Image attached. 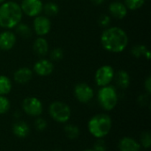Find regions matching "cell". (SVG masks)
I'll return each mask as SVG.
<instances>
[{
	"label": "cell",
	"instance_id": "1",
	"mask_svg": "<svg viewBox=\"0 0 151 151\" xmlns=\"http://www.w3.org/2000/svg\"><path fill=\"white\" fill-rule=\"evenodd\" d=\"M128 35L125 30L119 27H107L101 35L103 48L111 53H119L128 45Z\"/></svg>",
	"mask_w": 151,
	"mask_h": 151
},
{
	"label": "cell",
	"instance_id": "2",
	"mask_svg": "<svg viewBox=\"0 0 151 151\" xmlns=\"http://www.w3.org/2000/svg\"><path fill=\"white\" fill-rule=\"evenodd\" d=\"M23 12L19 4L5 1L0 5V27L6 29L14 28L21 20Z\"/></svg>",
	"mask_w": 151,
	"mask_h": 151
},
{
	"label": "cell",
	"instance_id": "3",
	"mask_svg": "<svg viewBox=\"0 0 151 151\" xmlns=\"http://www.w3.org/2000/svg\"><path fill=\"white\" fill-rule=\"evenodd\" d=\"M112 127L111 118L105 113L94 115L88 122V130L96 139H103L107 136Z\"/></svg>",
	"mask_w": 151,
	"mask_h": 151
},
{
	"label": "cell",
	"instance_id": "4",
	"mask_svg": "<svg viewBox=\"0 0 151 151\" xmlns=\"http://www.w3.org/2000/svg\"><path fill=\"white\" fill-rule=\"evenodd\" d=\"M97 101L99 105L104 111H112L119 102V96L116 88L111 85L102 87L97 93Z\"/></svg>",
	"mask_w": 151,
	"mask_h": 151
},
{
	"label": "cell",
	"instance_id": "5",
	"mask_svg": "<svg viewBox=\"0 0 151 151\" xmlns=\"http://www.w3.org/2000/svg\"><path fill=\"white\" fill-rule=\"evenodd\" d=\"M49 114L50 118L60 124H65L69 121L72 111L70 106L62 102V101H55L52 102L49 106Z\"/></svg>",
	"mask_w": 151,
	"mask_h": 151
},
{
	"label": "cell",
	"instance_id": "6",
	"mask_svg": "<svg viewBox=\"0 0 151 151\" xmlns=\"http://www.w3.org/2000/svg\"><path fill=\"white\" fill-rule=\"evenodd\" d=\"M24 112L30 117H40L43 111V105L40 99L35 96L26 97L21 104Z\"/></svg>",
	"mask_w": 151,
	"mask_h": 151
},
{
	"label": "cell",
	"instance_id": "7",
	"mask_svg": "<svg viewBox=\"0 0 151 151\" xmlns=\"http://www.w3.org/2000/svg\"><path fill=\"white\" fill-rule=\"evenodd\" d=\"M115 72L114 69L108 65L99 67L95 73V81L97 86L104 87L110 85V83L114 79Z\"/></svg>",
	"mask_w": 151,
	"mask_h": 151
},
{
	"label": "cell",
	"instance_id": "8",
	"mask_svg": "<svg viewBox=\"0 0 151 151\" xmlns=\"http://www.w3.org/2000/svg\"><path fill=\"white\" fill-rule=\"evenodd\" d=\"M73 93L75 98L81 104H88L94 98V89L87 83H78Z\"/></svg>",
	"mask_w": 151,
	"mask_h": 151
},
{
	"label": "cell",
	"instance_id": "9",
	"mask_svg": "<svg viewBox=\"0 0 151 151\" xmlns=\"http://www.w3.org/2000/svg\"><path fill=\"white\" fill-rule=\"evenodd\" d=\"M23 13L29 17H36L41 14L43 4L41 0H22L19 4Z\"/></svg>",
	"mask_w": 151,
	"mask_h": 151
},
{
	"label": "cell",
	"instance_id": "10",
	"mask_svg": "<svg viewBox=\"0 0 151 151\" xmlns=\"http://www.w3.org/2000/svg\"><path fill=\"white\" fill-rule=\"evenodd\" d=\"M33 27L37 35L43 36L49 34L51 28V22L50 19L47 16L38 15L35 17L33 22Z\"/></svg>",
	"mask_w": 151,
	"mask_h": 151
},
{
	"label": "cell",
	"instance_id": "11",
	"mask_svg": "<svg viewBox=\"0 0 151 151\" xmlns=\"http://www.w3.org/2000/svg\"><path fill=\"white\" fill-rule=\"evenodd\" d=\"M54 70V65L50 60L42 58L35 62L34 65V72L39 76H49L52 73Z\"/></svg>",
	"mask_w": 151,
	"mask_h": 151
},
{
	"label": "cell",
	"instance_id": "12",
	"mask_svg": "<svg viewBox=\"0 0 151 151\" xmlns=\"http://www.w3.org/2000/svg\"><path fill=\"white\" fill-rule=\"evenodd\" d=\"M16 43V35L11 30L0 33V50L7 51L12 50Z\"/></svg>",
	"mask_w": 151,
	"mask_h": 151
},
{
	"label": "cell",
	"instance_id": "13",
	"mask_svg": "<svg viewBox=\"0 0 151 151\" xmlns=\"http://www.w3.org/2000/svg\"><path fill=\"white\" fill-rule=\"evenodd\" d=\"M142 146L137 140L133 137L125 136L119 142V151H141Z\"/></svg>",
	"mask_w": 151,
	"mask_h": 151
},
{
	"label": "cell",
	"instance_id": "14",
	"mask_svg": "<svg viewBox=\"0 0 151 151\" xmlns=\"http://www.w3.org/2000/svg\"><path fill=\"white\" fill-rule=\"evenodd\" d=\"M12 133L17 138L25 139L30 134V127L26 121L23 120L16 121L12 125Z\"/></svg>",
	"mask_w": 151,
	"mask_h": 151
},
{
	"label": "cell",
	"instance_id": "15",
	"mask_svg": "<svg viewBox=\"0 0 151 151\" xmlns=\"http://www.w3.org/2000/svg\"><path fill=\"white\" fill-rule=\"evenodd\" d=\"M33 77V71L28 67H20L15 71L13 79L19 84H26L31 81Z\"/></svg>",
	"mask_w": 151,
	"mask_h": 151
},
{
	"label": "cell",
	"instance_id": "16",
	"mask_svg": "<svg viewBox=\"0 0 151 151\" xmlns=\"http://www.w3.org/2000/svg\"><path fill=\"white\" fill-rule=\"evenodd\" d=\"M109 12L116 19H124L127 14V8L125 5V4L119 2V1H114L110 4L109 5Z\"/></svg>",
	"mask_w": 151,
	"mask_h": 151
},
{
	"label": "cell",
	"instance_id": "17",
	"mask_svg": "<svg viewBox=\"0 0 151 151\" xmlns=\"http://www.w3.org/2000/svg\"><path fill=\"white\" fill-rule=\"evenodd\" d=\"M33 50L35 51V53L37 56L40 57H44L47 55L48 51H49V44L48 42L45 38L43 37H38L33 44Z\"/></svg>",
	"mask_w": 151,
	"mask_h": 151
},
{
	"label": "cell",
	"instance_id": "18",
	"mask_svg": "<svg viewBox=\"0 0 151 151\" xmlns=\"http://www.w3.org/2000/svg\"><path fill=\"white\" fill-rule=\"evenodd\" d=\"M114 79L118 87H119L121 89H127L130 85V75L124 70L119 71L114 75Z\"/></svg>",
	"mask_w": 151,
	"mask_h": 151
},
{
	"label": "cell",
	"instance_id": "19",
	"mask_svg": "<svg viewBox=\"0 0 151 151\" xmlns=\"http://www.w3.org/2000/svg\"><path fill=\"white\" fill-rule=\"evenodd\" d=\"M64 133L69 140H76L81 134V130L76 125L66 124L64 127Z\"/></svg>",
	"mask_w": 151,
	"mask_h": 151
},
{
	"label": "cell",
	"instance_id": "20",
	"mask_svg": "<svg viewBox=\"0 0 151 151\" xmlns=\"http://www.w3.org/2000/svg\"><path fill=\"white\" fill-rule=\"evenodd\" d=\"M12 88L10 78L5 75H0V96L8 95Z\"/></svg>",
	"mask_w": 151,
	"mask_h": 151
},
{
	"label": "cell",
	"instance_id": "21",
	"mask_svg": "<svg viewBox=\"0 0 151 151\" xmlns=\"http://www.w3.org/2000/svg\"><path fill=\"white\" fill-rule=\"evenodd\" d=\"M42 11L45 13V16L47 17H53L56 16L59 12L58 5L54 2H48L45 4H43Z\"/></svg>",
	"mask_w": 151,
	"mask_h": 151
},
{
	"label": "cell",
	"instance_id": "22",
	"mask_svg": "<svg viewBox=\"0 0 151 151\" xmlns=\"http://www.w3.org/2000/svg\"><path fill=\"white\" fill-rule=\"evenodd\" d=\"M15 31L16 34L22 38H29L32 35V30L30 27L27 24H23L20 22L15 27Z\"/></svg>",
	"mask_w": 151,
	"mask_h": 151
},
{
	"label": "cell",
	"instance_id": "23",
	"mask_svg": "<svg viewBox=\"0 0 151 151\" xmlns=\"http://www.w3.org/2000/svg\"><path fill=\"white\" fill-rule=\"evenodd\" d=\"M148 48L145 46V45H142V44H138V45H135L132 48L131 50V53L132 55L134 57V58H140L142 57H144L146 52L148 51Z\"/></svg>",
	"mask_w": 151,
	"mask_h": 151
},
{
	"label": "cell",
	"instance_id": "24",
	"mask_svg": "<svg viewBox=\"0 0 151 151\" xmlns=\"http://www.w3.org/2000/svg\"><path fill=\"white\" fill-rule=\"evenodd\" d=\"M145 3V0H125V5L127 9L134 11L140 9Z\"/></svg>",
	"mask_w": 151,
	"mask_h": 151
},
{
	"label": "cell",
	"instance_id": "25",
	"mask_svg": "<svg viewBox=\"0 0 151 151\" xmlns=\"http://www.w3.org/2000/svg\"><path fill=\"white\" fill-rule=\"evenodd\" d=\"M140 144L144 149H150L151 147V134L149 131H145L142 134L140 139Z\"/></svg>",
	"mask_w": 151,
	"mask_h": 151
},
{
	"label": "cell",
	"instance_id": "26",
	"mask_svg": "<svg viewBox=\"0 0 151 151\" xmlns=\"http://www.w3.org/2000/svg\"><path fill=\"white\" fill-rule=\"evenodd\" d=\"M11 107L9 99L5 96H0V115L5 114Z\"/></svg>",
	"mask_w": 151,
	"mask_h": 151
},
{
	"label": "cell",
	"instance_id": "27",
	"mask_svg": "<svg viewBox=\"0 0 151 151\" xmlns=\"http://www.w3.org/2000/svg\"><path fill=\"white\" fill-rule=\"evenodd\" d=\"M34 125H35V128L37 131H39V132L44 131V130L47 128V126H48L47 121H46L43 118H41V117H37V118L35 119Z\"/></svg>",
	"mask_w": 151,
	"mask_h": 151
},
{
	"label": "cell",
	"instance_id": "28",
	"mask_svg": "<svg viewBox=\"0 0 151 151\" xmlns=\"http://www.w3.org/2000/svg\"><path fill=\"white\" fill-rule=\"evenodd\" d=\"M50 59L55 60V61L61 60L63 58V57H64L63 50L60 49V48H55V49H53L50 51Z\"/></svg>",
	"mask_w": 151,
	"mask_h": 151
},
{
	"label": "cell",
	"instance_id": "29",
	"mask_svg": "<svg viewBox=\"0 0 151 151\" xmlns=\"http://www.w3.org/2000/svg\"><path fill=\"white\" fill-rule=\"evenodd\" d=\"M95 151H107V145L104 139H97L96 142L93 145V149Z\"/></svg>",
	"mask_w": 151,
	"mask_h": 151
},
{
	"label": "cell",
	"instance_id": "30",
	"mask_svg": "<svg viewBox=\"0 0 151 151\" xmlns=\"http://www.w3.org/2000/svg\"><path fill=\"white\" fill-rule=\"evenodd\" d=\"M98 23H99V26L102 27H104V28H107L111 23V18L110 16L108 15H101L99 19H98Z\"/></svg>",
	"mask_w": 151,
	"mask_h": 151
},
{
	"label": "cell",
	"instance_id": "31",
	"mask_svg": "<svg viewBox=\"0 0 151 151\" xmlns=\"http://www.w3.org/2000/svg\"><path fill=\"white\" fill-rule=\"evenodd\" d=\"M138 103L141 105H146L150 103V95L145 94V95H141L138 98Z\"/></svg>",
	"mask_w": 151,
	"mask_h": 151
},
{
	"label": "cell",
	"instance_id": "32",
	"mask_svg": "<svg viewBox=\"0 0 151 151\" xmlns=\"http://www.w3.org/2000/svg\"><path fill=\"white\" fill-rule=\"evenodd\" d=\"M144 88H145V90L147 92V94L150 95L151 93V77L149 76L146 81H144Z\"/></svg>",
	"mask_w": 151,
	"mask_h": 151
},
{
	"label": "cell",
	"instance_id": "33",
	"mask_svg": "<svg viewBox=\"0 0 151 151\" xmlns=\"http://www.w3.org/2000/svg\"><path fill=\"white\" fill-rule=\"evenodd\" d=\"M104 1H105V0H91V2H92L94 4H96V5H100V4H104Z\"/></svg>",
	"mask_w": 151,
	"mask_h": 151
},
{
	"label": "cell",
	"instance_id": "34",
	"mask_svg": "<svg viewBox=\"0 0 151 151\" xmlns=\"http://www.w3.org/2000/svg\"><path fill=\"white\" fill-rule=\"evenodd\" d=\"M4 2H5V0H0V4H3Z\"/></svg>",
	"mask_w": 151,
	"mask_h": 151
},
{
	"label": "cell",
	"instance_id": "35",
	"mask_svg": "<svg viewBox=\"0 0 151 151\" xmlns=\"http://www.w3.org/2000/svg\"><path fill=\"white\" fill-rule=\"evenodd\" d=\"M83 151H95V150L91 149V150H83Z\"/></svg>",
	"mask_w": 151,
	"mask_h": 151
},
{
	"label": "cell",
	"instance_id": "36",
	"mask_svg": "<svg viewBox=\"0 0 151 151\" xmlns=\"http://www.w3.org/2000/svg\"><path fill=\"white\" fill-rule=\"evenodd\" d=\"M42 151H50V150H42Z\"/></svg>",
	"mask_w": 151,
	"mask_h": 151
}]
</instances>
